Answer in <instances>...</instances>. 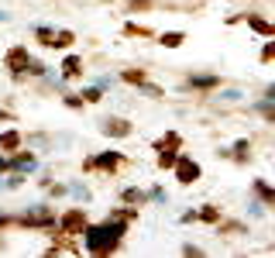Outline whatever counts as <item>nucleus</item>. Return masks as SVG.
<instances>
[{"label": "nucleus", "instance_id": "1", "mask_svg": "<svg viewBox=\"0 0 275 258\" xmlns=\"http://www.w3.org/2000/svg\"><path fill=\"white\" fill-rule=\"evenodd\" d=\"M124 234V224H100V227H86V248L93 252V255H107V252H114L117 248V238Z\"/></svg>", "mask_w": 275, "mask_h": 258}, {"label": "nucleus", "instance_id": "2", "mask_svg": "<svg viewBox=\"0 0 275 258\" xmlns=\"http://www.w3.org/2000/svg\"><path fill=\"white\" fill-rule=\"evenodd\" d=\"M176 176H179V183H196L200 179V165L193 158H176Z\"/></svg>", "mask_w": 275, "mask_h": 258}, {"label": "nucleus", "instance_id": "3", "mask_svg": "<svg viewBox=\"0 0 275 258\" xmlns=\"http://www.w3.org/2000/svg\"><path fill=\"white\" fill-rule=\"evenodd\" d=\"M3 62H7L10 72H28V62H31V59H28V49H10Z\"/></svg>", "mask_w": 275, "mask_h": 258}, {"label": "nucleus", "instance_id": "4", "mask_svg": "<svg viewBox=\"0 0 275 258\" xmlns=\"http://www.w3.org/2000/svg\"><path fill=\"white\" fill-rule=\"evenodd\" d=\"M86 227V213L83 210H69L66 217H62V231L66 234H76V231H83Z\"/></svg>", "mask_w": 275, "mask_h": 258}, {"label": "nucleus", "instance_id": "5", "mask_svg": "<svg viewBox=\"0 0 275 258\" xmlns=\"http://www.w3.org/2000/svg\"><path fill=\"white\" fill-rule=\"evenodd\" d=\"M103 134H114V138H128L131 134V124L124 117H107L103 121Z\"/></svg>", "mask_w": 275, "mask_h": 258}, {"label": "nucleus", "instance_id": "6", "mask_svg": "<svg viewBox=\"0 0 275 258\" xmlns=\"http://www.w3.org/2000/svg\"><path fill=\"white\" fill-rule=\"evenodd\" d=\"M90 165H93V169H117V165H121V155H117V152H107V155L93 158Z\"/></svg>", "mask_w": 275, "mask_h": 258}, {"label": "nucleus", "instance_id": "7", "mask_svg": "<svg viewBox=\"0 0 275 258\" xmlns=\"http://www.w3.org/2000/svg\"><path fill=\"white\" fill-rule=\"evenodd\" d=\"M79 69H83V59H79V55H66V62H62V76L72 79V76H79Z\"/></svg>", "mask_w": 275, "mask_h": 258}, {"label": "nucleus", "instance_id": "8", "mask_svg": "<svg viewBox=\"0 0 275 258\" xmlns=\"http://www.w3.org/2000/svg\"><path fill=\"white\" fill-rule=\"evenodd\" d=\"M17 145H21V134H17V131H3V134H0V148L14 152Z\"/></svg>", "mask_w": 275, "mask_h": 258}, {"label": "nucleus", "instance_id": "9", "mask_svg": "<svg viewBox=\"0 0 275 258\" xmlns=\"http://www.w3.org/2000/svg\"><path fill=\"white\" fill-rule=\"evenodd\" d=\"M35 165H38L35 155H17V158H14V169H17V172H35Z\"/></svg>", "mask_w": 275, "mask_h": 258}, {"label": "nucleus", "instance_id": "10", "mask_svg": "<svg viewBox=\"0 0 275 258\" xmlns=\"http://www.w3.org/2000/svg\"><path fill=\"white\" fill-rule=\"evenodd\" d=\"M48 220H52V217L45 213V206H35V213L24 217V224H48Z\"/></svg>", "mask_w": 275, "mask_h": 258}, {"label": "nucleus", "instance_id": "11", "mask_svg": "<svg viewBox=\"0 0 275 258\" xmlns=\"http://www.w3.org/2000/svg\"><path fill=\"white\" fill-rule=\"evenodd\" d=\"M248 24H251L258 35H272V31H275L272 24H269V21H262V17H248Z\"/></svg>", "mask_w": 275, "mask_h": 258}, {"label": "nucleus", "instance_id": "12", "mask_svg": "<svg viewBox=\"0 0 275 258\" xmlns=\"http://www.w3.org/2000/svg\"><path fill=\"white\" fill-rule=\"evenodd\" d=\"M189 86H200V90H210V86H217V76H193V79H189Z\"/></svg>", "mask_w": 275, "mask_h": 258}, {"label": "nucleus", "instance_id": "13", "mask_svg": "<svg viewBox=\"0 0 275 258\" xmlns=\"http://www.w3.org/2000/svg\"><path fill=\"white\" fill-rule=\"evenodd\" d=\"M35 35H38V42H42V45H55V31H52V28H38Z\"/></svg>", "mask_w": 275, "mask_h": 258}, {"label": "nucleus", "instance_id": "14", "mask_svg": "<svg viewBox=\"0 0 275 258\" xmlns=\"http://www.w3.org/2000/svg\"><path fill=\"white\" fill-rule=\"evenodd\" d=\"M162 45H169V49L183 45V31H169V35H162Z\"/></svg>", "mask_w": 275, "mask_h": 258}, {"label": "nucleus", "instance_id": "15", "mask_svg": "<svg viewBox=\"0 0 275 258\" xmlns=\"http://www.w3.org/2000/svg\"><path fill=\"white\" fill-rule=\"evenodd\" d=\"M176 158H179V155H172V152H165V148H162V155H158V165H162V169H172V165H176Z\"/></svg>", "mask_w": 275, "mask_h": 258}, {"label": "nucleus", "instance_id": "16", "mask_svg": "<svg viewBox=\"0 0 275 258\" xmlns=\"http://www.w3.org/2000/svg\"><path fill=\"white\" fill-rule=\"evenodd\" d=\"M55 42H59L55 49H66V45H72V31H59V35H55Z\"/></svg>", "mask_w": 275, "mask_h": 258}, {"label": "nucleus", "instance_id": "17", "mask_svg": "<svg viewBox=\"0 0 275 258\" xmlns=\"http://www.w3.org/2000/svg\"><path fill=\"white\" fill-rule=\"evenodd\" d=\"M83 100H86V103L100 100V86H90V90H83Z\"/></svg>", "mask_w": 275, "mask_h": 258}, {"label": "nucleus", "instance_id": "18", "mask_svg": "<svg viewBox=\"0 0 275 258\" xmlns=\"http://www.w3.org/2000/svg\"><path fill=\"white\" fill-rule=\"evenodd\" d=\"M124 79H128V83H138V86H144V72H135V69L124 72Z\"/></svg>", "mask_w": 275, "mask_h": 258}, {"label": "nucleus", "instance_id": "19", "mask_svg": "<svg viewBox=\"0 0 275 258\" xmlns=\"http://www.w3.org/2000/svg\"><path fill=\"white\" fill-rule=\"evenodd\" d=\"M196 217H203V220H217V217H220V213H217V210H213V206H203V210H200V213H196Z\"/></svg>", "mask_w": 275, "mask_h": 258}, {"label": "nucleus", "instance_id": "20", "mask_svg": "<svg viewBox=\"0 0 275 258\" xmlns=\"http://www.w3.org/2000/svg\"><path fill=\"white\" fill-rule=\"evenodd\" d=\"M124 200H128V203H135V200H141V193H138L135 186H131V190H124Z\"/></svg>", "mask_w": 275, "mask_h": 258}, {"label": "nucleus", "instance_id": "21", "mask_svg": "<svg viewBox=\"0 0 275 258\" xmlns=\"http://www.w3.org/2000/svg\"><path fill=\"white\" fill-rule=\"evenodd\" d=\"M258 193L265 196V200H275V193H272V190H269V186H265V183H258Z\"/></svg>", "mask_w": 275, "mask_h": 258}, {"label": "nucleus", "instance_id": "22", "mask_svg": "<svg viewBox=\"0 0 275 258\" xmlns=\"http://www.w3.org/2000/svg\"><path fill=\"white\" fill-rule=\"evenodd\" d=\"M234 152H237V158H244V152H248V141H237V145H234Z\"/></svg>", "mask_w": 275, "mask_h": 258}, {"label": "nucleus", "instance_id": "23", "mask_svg": "<svg viewBox=\"0 0 275 258\" xmlns=\"http://www.w3.org/2000/svg\"><path fill=\"white\" fill-rule=\"evenodd\" d=\"M72 196H79V200H90V193H86L83 186H72Z\"/></svg>", "mask_w": 275, "mask_h": 258}, {"label": "nucleus", "instance_id": "24", "mask_svg": "<svg viewBox=\"0 0 275 258\" xmlns=\"http://www.w3.org/2000/svg\"><path fill=\"white\" fill-rule=\"evenodd\" d=\"M3 165H7V162H3V158H0V169H3Z\"/></svg>", "mask_w": 275, "mask_h": 258}, {"label": "nucleus", "instance_id": "25", "mask_svg": "<svg viewBox=\"0 0 275 258\" xmlns=\"http://www.w3.org/2000/svg\"><path fill=\"white\" fill-rule=\"evenodd\" d=\"M3 220H7V217H3V213H0V224H3Z\"/></svg>", "mask_w": 275, "mask_h": 258}, {"label": "nucleus", "instance_id": "26", "mask_svg": "<svg viewBox=\"0 0 275 258\" xmlns=\"http://www.w3.org/2000/svg\"><path fill=\"white\" fill-rule=\"evenodd\" d=\"M3 117H7V114H3V110H0V121H3Z\"/></svg>", "mask_w": 275, "mask_h": 258}]
</instances>
